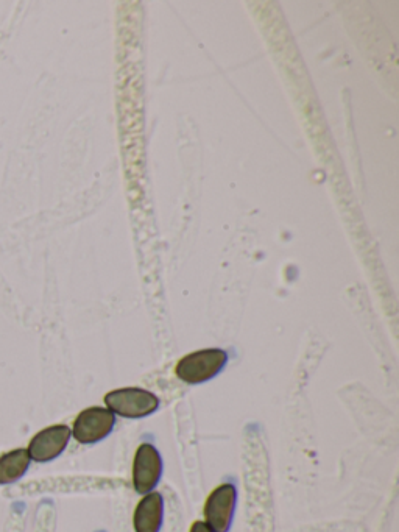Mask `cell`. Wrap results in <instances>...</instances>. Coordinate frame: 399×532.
<instances>
[{"label": "cell", "mask_w": 399, "mask_h": 532, "mask_svg": "<svg viewBox=\"0 0 399 532\" xmlns=\"http://www.w3.org/2000/svg\"><path fill=\"white\" fill-rule=\"evenodd\" d=\"M228 364V353L222 348H205L189 353L178 361L175 373L183 383L198 386L214 380Z\"/></svg>", "instance_id": "1"}, {"label": "cell", "mask_w": 399, "mask_h": 532, "mask_svg": "<svg viewBox=\"0 0 399 532\" xmlns=\"http://www.w3.org/2000/svg\"><path fill=\"white\" fill-rule=\"evenodd\" d=\"M106 409L124 419L138 420L150 417L159 409V398L141 387H122L108 392L103 398Z\"/></svg>", "instance_id": "2"}, {"label": "cell", "mask_w": 399, "mask_h": 532, "mask_svg": "<svg viewBox=\"0 0 399 532\" xmlns=\"http://www.w3.org/2000/svg\"><path fill=\"white\" fill-rule=\"evenodd\" d=\"M114 426H116V415L110 409L91 406L77 415L71 433L78 444L94 445L110 436Z\"/></svg>", "instance_id": "3"}, {"label": "cell", "mask_w": 399, "mask_h": 532, "mask_svg": "<svg viewBox=\"0 0 399 532\" xmlns=\"http://www.w3.org/2000/svg\"><path fill=\"white\" fill-rule=\"evenodd\" d=\"M237 509V489L234 484L223 483L209 493L203 508V522L214 532H230Z\"/></svg>", "instance_id": "4"}, {"label": "cell", "mask_w": 399, "mask_h": 532, "mask_svg": "<svg viewBox=\"0 0 399 532\" xmlns=\"http://www.w3.org/2000/svg\"><path fill=\"white\" fill-rule=\"evenodd\" d=\"M164 464L159 451L152 444L139 445L133 459V487L139 495L155 492L163 478Z\"/></svg>", "instance_id": "5"}, {"label": "cell", "mask_w": 399, "mask_h": 532, "mask_svg": "<svg viewBox=\"0 0 399 532\" xmlns=\"http://www.w3.org/2000/svg\"><path fill=\"white\" fill-rule=\"evenodd\" d=\"M71 428L68 425H50L38 431L25 448L30 459L38 464L55 461L60 458L71 442Z\"/></svg>", "instance_id": "6"}, {"label": "cell", "mask_w": 399, "mask_h": 532, "mask_svg": "<svg viewBox=\"0 0 399 532\" xmlns=\"http://www.w3.org/2000/svg\"><path fill=\"white\" fill-rule=\"evenodd\" d=\"M164 525V498L159 492L142 495L133 514L135 532H159Z\"/></svg>", "instance_id": "7"}, {"label": "cell", "mask_w": 399, "mask_h": 532, "mask_svg": "<svg viewBox=\"0 0 399 532\" xmlns=\"http://www.w3.org/2000/svg\"><path fill=\"white\" fill-rule=\"evenodd\" d=\"M30 464H32V459L25 448H16V450L2 454L0 456V486H8L24 478L25 473L29 472Z\"/></svg>", "instance_id": "8"}, {"label": "cell", "mask_w": 399, "mask_h": 532, "mask_svg": "<svg viewBox=\"0 0 399 532\" xmlns=\"http://www.w3.org/2000/svg\"><path fill=\"white\" fill-rule=\"evenodd\" d=\"M189 532H214L208 525H206L203 520H197V522L192 523L191 529Z\"/></svg>", "instance_id": "9"}]
</instances>
